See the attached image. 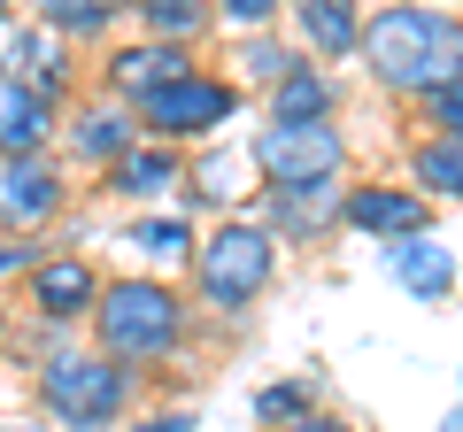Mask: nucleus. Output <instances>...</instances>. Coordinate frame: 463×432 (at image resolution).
<instances>
[{
  "mask_svg": "<svg viewBox=\"0 0 463 432\" xmlns=\"http://www.w3.org/2000/svg\"><path fill=\"white\" fill-rule=\"evenodd\" d=\"M364 62L402 100L463 85V16L456 8H371L364 16Z\"/></svg>",
  "mask_w": 463,
  "mask_h": 432,
  "instance_id": "f257e3e1",
  "label": "nucleus"
},
{
  "mask_svg": "<svg viewBox=\"0 0 463 432\" xmlns=\"http://www.w3.org/2000/svg\"><path fill=\"white\" fill-rule=\"evenodd\" d=\"M185 333H194V301L170 278H147V270L109 278V294H100V309H93V348L109 355V363H124V371L178 363Z\"/></svg>",
  "mask_w": 463,
  "mask_h": 432,
  "instance_id": "f03ea898",
  "label": "nucleus"
},
{
  "mask_svg": "<svg viewBox=\"0 0 463 432\" xmlns=\"http://www.w3.org/2000/svg\"><path fill=\"white\" fill-rule=\"evenodd\" d=\"M39 409L62 432H116L139 417V371L109 363L100 348H70L39 363Z\"/></svg>",
  "mask_w": 463,
  "mask_h": 432,
  "instance_id": "7ed1b4c3",
  "label": "nucleus"
},
{
  "mask_svg": "<svg viewBox=\"0 0 463 432\" xmlns=\"http://www.w3.org/2000/svg\"><path fill=\"white\" fill-rule=\"evenodd\" d=\"M194 301L201 309H248V301H263V286L279 278V239L255 224V216H224L209 239L194 248Z\"/></svg>",
  "mask_w": 463,
  "mask_h": 432,
  "instance_id": "20e7f679",
  "label": "nucleus"
},
{
  "mask_svg": "<svg viewBox=\"0 0 463 432\" xmlns=\"http://www.w3.org/2000/svg\"><path fill=\"white\" fill-rule=\"evenodd\" d=\"M255 155V178L263 193H317V185H340L347 178V132L340 124H263L248 139Z\"/></svg>",
  "mask_w": 463,
  "mask_h": 432,
  "instance_id": "39448f33",
  "label": "nucleus"
},
{
  "mask_svg": "<svg viewBox=\"0 0 463 432\" xmlns=\"http://www.w3.org/2000/svg\"><path fill=\"white\" fill-rule=\"evenodd\" d=\"M232 117H240V78H216V70H194V78H178V85L139 100V132L163 139V147H201Z\"/></svg>",
  "mask_w": 463,
  "mask_h": 432,
  "instance_id": "423d86ee",
  "label": "nucleus"
},
{
  "mask_svg": "<svg viewBox=\"0 0 463 432\" xmlns=\"http://www.w3.org/2000/svg\"><path fill=\"white\" fill-rule=\"evenodd\" d=\"M24 294H32V316L39 324H93L100 294H109V278H100L93 255H39L32 278H24Z\"/></svg>",
  "mask_w": 463,
  "mask_h": 432,
  "instance_id": "0eeeda50",
  "label": "nucleus"
},
{
  "mask_svg": "<svg viewBox=\"0 0 463 432\" xmlns=\"http://www.w3.org/2000/svg\"><path fill=\"white\" fill-rule=\"evenodd\" d=\"M62 209H70V178H62V163H54V155L0 163V232H8V239L47 232Z\"/></svg>",
  "mask_w": 463,
  "mask_h": 432,
  "instance_id": "6e6552de",
  "label": "nucleus"
},
{
  "mask_svg": "<svg viewBox=\"0 0 463 432\" xmlns=\"http://www.w3.org/2000/svg\"><path fill=\"white\" fill-rule=\"evenodd\" d=\"M62 139H70V155H78L85 170L109 178V170L124 163L147 132H139V108H124V100H109V93H78L62 108Z\"/></svg>",
  "mask_w": 463,
  "mask_h": 432,
  "instance_id": "1a4fd4ad",
  "label": "nucleus"
},
{
  "mask_svg": "<svg viewBox=\"0 0 463 432\" xmlns=\"http://www.w3.org/2000/svg\"><path fill=\"white\" fill-rule=\"evenodd\" d=\"M194 47H155V39H132V47H109V62H100V93L124 100V108H139L147 93H163V85L194 78Z\"/></svg>",
  "mask_w": 463,
  "mask_h": 432,
  "instance_id": "9d476101",
  "label": "nucleus"
},
{
  "mask_svg": "<svg viewBox=\"0 0 463 432\" xmlns=\"http://www.w3.org/2000/svg\"><path fill=\"white\" fill-rule=\"evenodd\" d=\"M347 232H371V239H417L432 224V201L425 193H402L394 178H364V185H347V216H340Z\"/></svg>",
  "mask_w": 463,
  "mask_h": 432,
  "instance_id": "9b49d317",
  "label": "nucleus"
},
{
  "mask_svg": "<svg viewBox=\"0 0 463 432\" xmlns=\"http://www.w3.org/2000/svg\"><path fill=\"white\" fill-rule=\"evenodd\" d=\"M54 139H62V108L47 93H32L24 78H0V163L47 155Z\"/></svg>",
  "mask_w": 463,
  "mask_h": 432,
  "instance_id": "f8f14e48",
  "label": "nucleus"
},
{
  "mask_svg": "<svg viewBox=\"0 0 463 432\" xmlns=\"http://www.w3.org/2000/svg\"><path fill=\"white\" fill-rule=\"evenodd\" d=\"M185 178H194V163H185V147H163V139H139L124 163L109 170V193L116 201H163V193H185Z\"/></svg>",
  "mask_w": 463,
  "mask_h": 432,
  "instance_id": "ddd939ff",
  "label": "nucleus"
},
{
  "mask_svg": "<svg viewBox=\"0 0 463 432\" xmlns=\"http://www.w3.org/2000/svg\"><path fill=\"white\" fill-rule=\"evenodd\" d=\"M294 39H301V54H309L317 70H332V62H347V54H364V16H355L347 0H301Z\"/></svg>",
  "mask_w": 463,
  "mask_h": 432,
  "instance_id": "4468645a",
  "label": "nucleus"
},
{
  "mask_svg": "<svg viewBox=\"0 0 463 432\" xmlns=\"http://www.w3.org/2000/svg\"><path fill=\"white\" fill-rule=\"evenodd\" d=\"M340 78L332 70H317V62H301L294 78H279L263 93V108H270V124H340Z\"/></svg>",
  "mask_w": 463,
  "mask_h": 432,
  "instance_id": "2eb2a0df",
  "label": "nucleus"
},
{
  "mask_svg": "<svg viewBox=\"0 0 463 432\" xmlns=\"http://www.w3.org/2000/svg\"><path fill=\"white\" fill-rule=\"evenodd\" d=\"M8 70H16L32 93H47L54 108H70V100H78V78H70V39H54L47 23L16 32V54H8Z\"/></svg>",
  "mask_w": 463,
  "mask_h": 432,
  "instance_id": "dca6fc26",
  "label": "nucleus"
},
{
  "mask_svg": "<svg viewBox=\"0 0 463 432\" xmlns=\"http://www.w3.org/2000/svg\"><path fill=\"white\" fill-rule=\"evenodd\" d=\"M347 216V185H317V193H263V224L270 239H317L325 224Z\"/></svg>",
  "mask_w": 463,
  "mask_h": 432,
  "instance_id": "f3484780",
  "label": "nucleus"
},
{
  "mask_svg": "<svg viewBox=\"0 0 463 432\" xmlns=\"http://www.w3.org/2000/svg\"><path fill=\"white\" fill-rule=\"evenodd\" d=\"M386 270H394V286L417 294V301H448V294H456V255H448L432 232L394 239V248H386Z\"/></svg>",
  "mask_w": 463,
  "mask_h": 432,
  "instance_id": "a211bd4d",
  "label": "nucleus"
},
{
  "mask_svg": "<svg viewBox=\"0 0 463 432\" xmlns=\"http://www.w3.org/2000/svg\"><path fill=\"white\" fill-rule=\"evenodd\" d=\"M410 185L425 201H463V139H417L410 147Z\"/></svg>",
  "mask_w": 463,
  "mask_h": 432,
  "instance_id": "6ab92c4d",
  "label": "nucleus"
},
{
  "mask_svg": "<svg viewBox=\"0 0 463 432\" xmlns=\"http://www.w3.org/2000/svg\"><path fill=\"white\" fill-rule=\"evenodd\" d=\"M132 23H139V39H155V47H194L216 16L201 8V0H147V8H132Z\"/></svg>",
  "mask_w": 463,
  "mask_h": 432,
  "instance_id": "aec40b11",
  "label": "nucleus"
},
{
  "mask_svg": "<svg viewBox=\"0 0 463 432\" xmlns=\"http://www.w3.org/2000/svg\"><path fill=\"white\" fill-rule=\"evenodd\" d=\"M232 62H240V78H248V85H263V93H270V85H279V78H294V70L309 62V54H301V47H286L279 32H248L240 47H232Z\"/></svg>",
  "mask_w": 463,
  "mask_h": 432,
  "instance_id": "412c9836",
  "label": "nucleus"
},
{
  "mask_svg": "<svg viewBox=\"0 0 463 432\" xmlns=\"http://www.w3.org/2000/svg\"><path fill=\"white\" fill-rule=\"evenodd\" d=\"M124 239H132L139 255H155V263H194V248H201V239L178 224V216H139Z\"/></svg>",
  "mask_w": 463,
  "mask_h": 432,
  "instance_id": "4be33fe9",
  "label": "nucleus"
},
{
  "mask_svg": "<svg viewBox=\"0 0 463 432\" xmlns=\"http://www.w3.org/2000/svg\"><path fill=\"white\" fill-rule=\"evenodd\" d=\"M39 23H47L54 39H109V8H100V0H47V8H39Z\"/></svg>",
  "mask_w": 463,
  "mask_h": 432,
  "instance_id": "5701e85b",
  "label": "nucleus"
},
{
  "mask_svg": "<svg viewBox=\"0 0 463 432\" xmlns=\"http://www.w3.org/2000/svg\"><path fill=\"white\" fill-rule=\"evenodd\" d=\"M255 417H263L270 432L301 425V417H309V386H301V379H270L263 394H255Z\"/></svg>",
  "mask_w": 463,
  "mask_h": 432,
  "instance_id": "b1692460",
  "label": "nucleus"
},
{
  "mask_svg": "<svg viewBox=\"0 0 463 432\" xmlns=\"http://www.w3.org/2000/svg\"><path fill=\"white\" fill-rule=\"evenodd\" d=\"M417 108H425L432 139H463V85H440V93H425Z\"/></svg>",
  "mask_w": 463,
  "mask_h": 432,
  "instance_id": "393cba45",
  "label": "nucleus"
},
{
  "mask_svg": "<svg viewBox=\"0 0 463 432\" xmlns=\"http://www.w3.org/2000/svg\"><path fill=\"white\" fill-rule=\"evenodd\" d=\"M224 23H232L240 39H248V32H270V23H279V0H224Z\"/></svg>",
  "mask_w": 463,
  "mask_h": 432,
  "instance_id": "a878e982",
  "label": "nucleus"
},
{
  "mask_svg": "<svg viewBox=\"0 0 463 432\" xmlns=\"http://www.w3.org/2000/svg\"><path fill=\"white\" fill-rule=\"evenodd\" d=\"M39 255H47V248H32V239H8V232H0V278H32Z\"/></svg>",
  "mask_w": 463,
  "mask_h": 432,
  "instance_id": "bb28decb",
  "label": "nucleus"
},
{
  "mask_svg": "<svg viewBox=\"0 0 463 432\" xmlns=\"http://www.w3.org/2000/svg\"><path fill=\"white\" fill-rule=\"evenodd\" d=\"M124 432H194V417L185 409H155V417H132Z\"/></svg>",
  "mask_w": 463,
  "mask_h": 432,
  "instance_id": "cd10ccee",
  "label": "nucleus"
},
{
  "mask_svg": "<svg viewBox=\"0 0 463 432\" xmlns=\"http://www.w3.org/2000/svg\"><path fill=\"white\" fill-rule=\"evenodd\" d=\"M286 432H355V425H347V417H332V409H309L301 425H286Z\"/></svg>",
  "mask_w": 463,
  "mask_h": 432,
  "instance_id": "c85d7f7f",
  "label": "nucleus"
},
{
  "mask_svg": "<svg viewBox=\"0 0 463 432\" xmlns=\"http://www.w3.org/2000/svg\"><path fill=\"white\" fill-rule=\"evenodd\" d=\"M0 432H47V425H0Z\"/></svg>",
  "mask_w": 463,
  "mask_h": 432,
  "instance_id": "c756f323",
  "label": "nucleus"
},
{
  "mask_svg": "<svg viewBox=\"0 0 463 432\" xmlns=\"http://www.w3.org/2000/svg\"><path fill=\"white\" fill-rule=\"evenodd\" d=\"M0 348H8V309H0Z\"/></svg>",
  "mask_w": 463,
  "mask_h": 432,
  "instance_id": "7c9ffc66",
  "label": "nucleus"
},
{
  "mask_svg": "<svg viewBox=\"0 0 463 432\" xmlns=\"http://www.w3.org/2000/svg\"><path fill=\"white\" fill-rule=\"evenodd\" d=\"M448 432H463V409H456V417H448Z\"/></svg>",
  "mask_w": 463,
  "mask_h": 432,
  "instance_id": "2f4dec72",
  "label": "nucleus"
},
{
  "mask_svg": "<svg viewBox=\"0 0 463 432\" xmlns=\"http://www.w3.org/2000/svg\"><path fill=\"white\" fill-rule=\"evenodd\" d=\"M0 23H8V8H0Z\"/></svg>",
  "mask_w": 463,
  "mask_h": 432,
  "instance_id": "473e14b6",
  "label": "nucleus"
}]
</instances>
